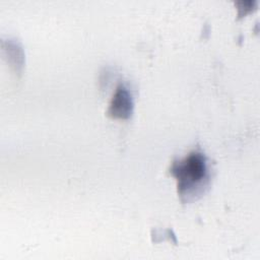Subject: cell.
<instances>
[{
  "label": "cell",
  "instance_id": "cell-1",
  "mask_svg": "<svg viewBox=\"0 0 260 260\" xmlns=\"http://www.w3.org/2000/svg\"><path fill=\"white\" fill-rule=\"evenodd\" d=\"M171 173L178 181V191L181 196L193 195L202 187L208 177L205 156L198 151H192L185 158L173 162Z\"/></svg>",
  "mask_w": 260,
  "mask_h": 260
},
{
  "label": "cell",
  "instance_id": "cell-2",
  "mask_svg": "<svg viewBox=\"0 0 260 260\" xmlns=\"http://www.w3.org/2000/svg\"><path fill=\"white\" fill-rule=\"evenodd\" d=\"M111 112L115 116L124 117L125 114L129 113L130 110V102L129 94L124 88V86H120L113 99V103L111 105Z\"/></svg>",
  "mask_w": 260,
  "mask_h": 260
}]
</instances>
